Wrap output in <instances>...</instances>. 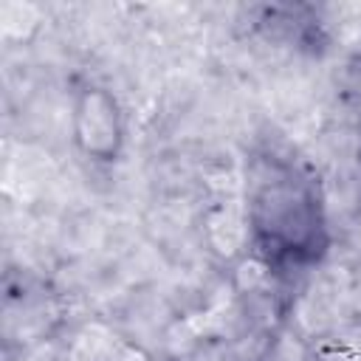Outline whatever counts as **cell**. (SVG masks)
Masks as SVG:
<instances>
[{
	"label": "cell",
	"mask_w": 361,
	"mask_h": 361,
	"mask_svg": "<svg viewBox=\"0 0 361 361\" xmlns=\"http://www.w3.org/2000/svg\"><path fill=\"white\" fill-rule=\"evenodd\" d=\"M73 135L82 152L113 161L121 149V116L118 104L102 87H87L73 110Z\"/></svg>",
	"instance_id": "6da1fadb"
}]
</instances>
